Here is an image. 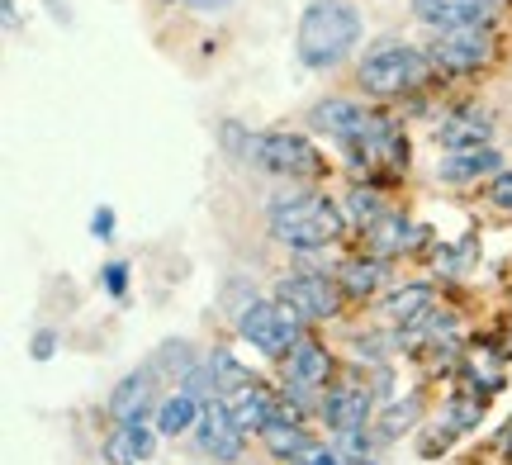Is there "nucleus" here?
<instances>
[{"label": "nucleus", "instance_id": "nucleus-1", "mask_svg": "<svg viewBox=\"0 0 512 465\" xmlns=\"http://www.w3.org/2000/svg\"><path fill=\"white\" fill-rule=\"evenodd\" d=\"M361 29H366V19H361V10L351 0H313L299 15L294 53H299V62L309 72H332V67H342L356 53Z\"/></svg>", "mask_w": 512, "mask_h": 465}, {"label": "nucleus", "instance_id": "nucleus-2", "mask_svg": "<svg viewBox=\"0 0 512 465\" xmlns=\"http://www.w3.org/2000/svg\"><path fill=\"white\" fill-rule=\"evenodd\" d=\"M266 228L290 252H318V247H332V242L342 238L347 209L337 205L332 195H323V190H294V195L271 200Z\"/></svg>", "mask_w": 512, "mask_h": 465}, {"label": "nucleus", "instance_id": "nucleus-3", "mask_svg": "<svg viewBox=\"0 0 512 465\" xmlns=\"http://www.w3.org/2000/svg\"><path fill=\"white\" fill-rule=\"evenodd\" d=\"M427 67H432V57L413 48L408 38H375L361 57V67H356V86L375 100H403V95L422 91V81H427Z\"/></svg>", "mask_w": 512, "mask_h": 465}, {"label": "nucleus", "instance_id": "nucleus-4", "mask_svg": "<svg viewBox=\"0 0 512 465\" xmlns=\"http://www.w3.org/2000/svg\"><path fill=\"white\" fill-rule=\"evenodd\" d=\"M252 167L275 181H323L332 171L323 148L304 133H261L252 148Z\"/></svg>", "mask_w": 512, "mask_h": 465}, {"label": "nucleus", "instance_id": "nucleus-5", "mask_svg": "<svg viewBox=\"0 0 512 465\" xmlns=\"http://www.w3.org/2000/svg\"><path fill=\"white\" fill-rule=\"evenodd\" d=\"M238 333L242 342H252L261 356H271V361H285V356L299 347V337H304V318L294 314L285 299H256L238 314Z\"/></svg>", "mask_w": 512, "mask_h": 465}, {"label": "nucleus", "instance_id": "nucleus-6", "mask_svg": "<svg viewBox=\"0 0 512 465\" xmlns=\"http://www.w3.org/2000/svg\"><path fill=\"white\" fill-rule=\"evenodd\" d=\"M347 157L361 176H403V171H408V133H403L389 114H375L370 133L351 143Z\"/></svg>", "mask_w": 512, "mask_h": 465}, {"label": "nucleus", "instance_id": "nucleus-7", "mask_svg": "<svg viewBox=\"0 0 512 465\" xmlns=\"http://www.w3.org/2000/svg\"><path fill=\"white\" fill-rule=\"evenodd\" d=\"M275 299H285L304 323H318V318H337L342 309V285L337 276H313V271H290V276L275 280Z\"/></svg>", "mask_w": 512, "mask_h": 465}, {"label": "nucleus", "instance_id": "nucleus-8", "mask_svg": "<svg viewBox=\"0 0 512 465\" xmlns=\"http://www.w3.org/2000/svg\"><path fill=\"white\" fill-rule=\"evenodd\" d=\"M427 57H432V67H437V72L465 76V72L489 67V57H494V38H489L484 24H475V29H451V34H437L432 43H427Z\"/></svg>", "mask_w": 512, "mask_h": 465}, {"label": "nucleus", "instance_id": "nucleus-9", "mask_svg": "<svg viewBox=\"0 0 512 465\" xmlns=\"http://www.w3.org/2000/svg\"><path fill=\"white\" fill-rule=\"evenodd\" d=\"M280 366H285V385H290V394L299 399V409L309 404L313 394H328V385H332V352L323 347V342L299 337V347H294Z\"/></svg>", "mask_w": 512, "mask_h": 465}, {"label": "nucleus", "instance_id": "nucleus-10", "mask_svg": "<svg viewBox=\"0 0 512 465\" xmlns=\"http://www.w3.org/2000/svg\"><path fill=\"white\" fill-rule=\"evenodd\" d=\"M375 114H380V110H366L361 100H342V95H328V100H318V105L309 110V129H313V133H328L332 143L351 148L356 138H366V133H370Z\"/></svg>", "mask_w": 512, "mask_h": 465}, {"label": "nucleus", "instance_id": "nucleus-11", "mask_svg": "<svg viewBox=\"0 0 512 465\" xmlns=\"http://www.w3.org/2000/svg\"><path fill=\"white\" fill-rule=\"evenodd\" d=\"M408 10L418 24L437 29V34H451V29H475L494 19V0H408Z\"/></svg>", "mask_w": 512, "mask_h": 465}, {"label": "nucleus", "instance_id": "nucleus-12", "mask_svg": "<svg viewBox=\"0 0 512 465\" xmlns=\"http://www.w3.org/2000/svg\"><path fill=\"white\" fill-rule=\"evenodd\" d=\"M195 437H200V451H204V456H214L219 465H238L242 451H247V432L233 423L228 404H204Z\"/></svg>", "mask_w": 512, "mask_h": 465}, {"label": "nucleus", "instance_id": "nucleus-13", "mask_svg": "<svg viewBox=\"0 0 512 465\" xmlns=\"http://www.w3.org/2000/svg\"><path fill=\"white\" fill-rule=\"evenodd\" d=\"M432 138L446 152H484L489 138H494V119H489V110H479V105H460V110L441 114Z\"/></svg>", "mask_w": 512, "mask_h": 465}, {"label": "nucleus", "instance_id": "nucleus-14", "mask_svg": "<svg viewBox=\"0 0 512 465\" xmlns=\"http://www.w3.org/2000/svg\"><path fill=\"white\" fill-rule=\"evenodd\" d=\"M157 380H162V375L152 371V366L128 371L124 380L110 390V418L114 423H147L152 404H162V399H157Z\"/></svg>", "mask_w": 512, "mask_h": 465}, {"label": "nucleus", "instance_id": "nucleus-15", "mask_svg": "<svg viewBox=\"0 0 512 465\" xmlns=\"http://www.w3.org/2000/svg\"><path fill=\"white\" fill-rule=\"evenodd\" d=\"M261 447L271 451L280 465H294V461H309V456H318L313 432L299 423V404H285V413H280L271 428L261 432Z\"/></svg>", "mask_w": 512, "mask_h": 465}, {"label": "nucleus", "instance_id": "nucleus-16", "mask_svg": "<svg viewBox=\"0 0 512 465\" xmlns=\"http://www.w3.org/2000/svg\"><path fill=\"white\" fill-rule=\"evenodd\" d=\"M223 404H228V413H233V423H238L242 432H247V437H261V432L271 428L275 418H280V413H285V399H275L271 390H266V385H242L238 394H228V399H223Z\"/></svg>", "mask_w": 512, "mask_h": 465}, {"label": "nucleus", "instance_id": "nucleus-17", "mask_svg": "<svg viewBox=\"0 0 512 465\" xmlns=\"http://www.w3.org/2000/svg\"><path fill=\"white\" fill-rule=\"evenodd\" d=\"M422 238H427V228H422L418 219H408V214H399V209H389L380 224L366 228V252L370 257H380V261H389V257H399V252H413Z\"/></svg>", "mask_w": 512, "mask_h": 465}, {"label": "nucleus", "instance_id": "nucleus-18", "mask_svg": "<svg viewBox=\"0 0 512 465\" xmlns=\"http://www.w3.org/2000/svg\"><path fill=\"white\" fill-rule=\"evenodd\" d=\"M318 413H323V418H328V428H337V432L366 428L370 390H361V385H328V394H323Z\"/></svg>", "mask_w": 512, "mask_h": 465}, {"label": "nucleus", "instance_id": "nucleus-19", "mask_svg": "<svg viewBox=\"0 0 512 465\" xmlns=\"http://www.w3.org/2000/svg\"><path fill=\"white\" fill-rule=\"evenodd\" d=\"M384 280H389V266H384L380 257H370V252L347 257L342 266H337V285H342V295L347 299H375Z\"/></svg>", "mask_w": 512, "mask_h": 465}, {"label": "nucleus", "instance_id": "nucleus-20", "mask_svg": "<svg viewBox=\"0 0 512 465\" xmlns=\"http://www.w3.org/2000/svg\"><path fill=\"white\" fill-rule=\"evenodd\" d=\"M427 309H437V295H432L427 280H408V285H394V290L384 295V318L399 323V328H413Z\"/></svg>", "mask_w": 512, "mask_h": 465}, {"label": "nucleus", "instance_id": "nucleus-21", "mask_svg": "<svg viewBox=\"0 0 512 465\" xmlns=\"http://www.w3.org/2000/svg\"><path fill=\"white\" fill-rule=\"evenodd\" d=\"M489 171H503V162H498L494 148L484 152H446L437 167V181L441 186H470V181H479V176H489Z\"/></svg>", "mask_w": 512, "mask_h": 465}, {"label": "nucleus", "instance_id": "nucleus-22", "mask_svg": "<svg viewBox=\"0 0 512 465\" xmlns=\"http://www.w3.org/2000/svg\"><path fill=\"white\" fill-rule=\"evenodd\" d=\"M157 437L162 432L152 428V423H119L110 437V461L114 465H138L147 461L152 451H157Z\"/></svg>", "mask_w": 512, "mask_h": 465}, {"label": "nucleus", "instance_id": "nucleus-23", "mask_svg": "<svg viewBox=\"0 0 512 465\" xmlns=\"http://www.w3.org/2000/svg\"><path fill=\"white\" fill-rule=\"evenodd\" d=\"M200 413H204V404L195 394L171 390L162 404H157V432H162V437H181V432L200 428Z\"/></svg>", "mask_w": 512, "mask_h": 465}, {"label": "nucleus", "instance_id": "nucleus-24", "mask_svg": "<svg viewBox=\"0 0 512 465\" xmlns=\"http://www.w3.org/2000/svg\"><path fill=\"white\" fill-rule=\"evenodd\" d=\"M342 209H347V224H356L361 233L366 228H375L389 214V205H384V195L375 186H366V181H356V186L347 190V200H342Z\"/></svg>", "mask_w": 512, "mask_h": 465}, {"label": "nucleus", "instance_id": "nucleus-25", "mask_svg": "<svg viewBox=\"0 0 512 465\" xmlns=\"http://www.w3.org/2000/svg\"><path fill=\"white\" fill-rule=\"evenodd\" d=\"M422 418V399L418 394H408V399H389L380 413V423H375V432H380V442H394L399 432H408L413 423Z\"/></svg>", "mask_w": 512, "mask_h": 465}, {"label": "nucleus", "instance_id": "nucleus-26", "mask_svg": "<svg viewBox=\"0 0 512 465\" xmlns=\"http://www.w3.org/2000/svg\"><path fill=\"white\" fill-rule=\"evenodd\" d=\"M147 366H152L157 375H176V380H185V375L195 371L200 361H195V347L181 337V342H162V347L152 352V361H147Z\"/></svg>", "mask_w": 512, "mask_h": 465}, {"label": "nucleus", "instance_id": "nucleus-27", "mask_svg": "<svg viewBox=\"0 0 512 465\" xmlns=\"http://www.w3.org/2000/svg\"><path fill=\"white\" fill-rule=\"evenodd\" d=\"M204 366H209V375H214L219 394H238L242 385H252V371H247L233 352H209L204 356Z\"/></svg>", "mask_w": 512, "mask_h": 465}, {"label": "nucleus", "instance_id": "nucleus-28", "mask_svg": "<svg viewBox=\"0 0 512 465\" xmlns=\"http://www.w3.org/2000/svg\"><path fill=\"white\" fill-rule=\"evenodd\" d=\"M479 418H484V394H456L451 399V432L475 428Z\"/></svg>", "mask_w": 512, "mask_h": 465}, {"label": "nucleus", "instance_id": "nucleus-29", "mask_svg": "<svg viewBox=\"0 0 512 465\" xmlns=\"http://www.w3.org/2000/svg\"><path fill=\"white\" fill-rule=\"evenodd\" d=\"M100 280H105V290H110L114 299H124V290H128V266H124V261H110V266L100 271Z\"/></svg>", "mask_w": 512, "mask_h": 465}, {"label": "nucleus", "instance_id": "nucleus-30", "mask_svg": "<svg viewBox=\"0 0 512 465\" xmlns=\"http://www.w3.org/2000/svg\"><path fill=\"white\" fill-rule=\"evenodd\" d=\"M489 200H494V209H508V214H512V171H498V176H494Z\"/></svg>", "mask_w": 512, "mask_h": 465}, {"label": "nucleus", "instance_id": "nucleus-31", "mask_svg": "<svg viewBox=\"0 0 512 465\" xmlns=\"http://www.w3.org/2000/svg\"><path fill=\"white\" fill-rule=\"evenodd\" d=\"M91 233H95L100 242H110V238H114V209H110V205H100V209L91 214Z\"/></svg>", "mask_w": 512, "mask_h": 465}, {"label": "nucleus", "instance_id": "nucleus-32", "mask_svg": "<svg viewBox=\"0 0 512 465\" xmlns=\"http://www.w3.org/2000/svg\"><path fill=\"white\" fill-rule=\"evenodd\" d=\"M57 352V337L43 328V333H34V361H48V356Z\"/></svg>", "mask_w": 512, "mask_h": 465}, {"label": "nucleus", "instance_id": "nucleus-33", "mask_svg": "<svg viewBox=\"0 0 512 465\" xmlns=\"http://www.w3.org/2000/svg\"><path fill=\"white\" fill-rule=\"evenodd\" d=\"M309 465H347V456L337 447H318V456H309Z\"/></svg>", "mask_w": 512, "mask_h": 465}, {"label": "nucleus", "instance_id": "nucleus-34", "mask_svg": "<svg viewBox=\"0 0 512 465\" xmlns=\"http://www.w3.org/2000/svg\"><path fill=\"white\" fill-rule=\"evenodd\" d=\"M190 5H195V10H204V15H214V10H228L233 0H190Z\"/></svg>", "mask_w": 512, "mask_h": 465}, {"label": "nucleus", "instance_id": "nucleus-35", "mask_svg": "<svg viewBox=\"0 0 512 465\" xmlns=\"http://www.w3.org/2000/svg\"><path fill=\"white\" fill-rule=\"evenodd\" d=\"M0 15H5V29H15V24H19V10H15V0H0Z\"/></svg>", "mask_w": 512, "mask_h": 465}, {"label": "nucleus", "instance_id": "nucleus-36", "mask_svg": "<svg viewBox=\"0 0 512 465\" xmlns=\"http://www.w3.org/2000/svg\"><path fill=\"white\" fill-rule=\"evenodd\" d=\"M498 447H503V456H512V423L503 428V442H498Z\"/></svg>", "mask_w": 512, "mask_h": 465}, {"label": "nucleus", "instance_id": "nucleus-37", "mask_svg": "<svg viewBox=\"0 0 512 465\" xmlns=\"http://www.w3.org/2000/svg\"><path fill=\"white\" fill-rule=\"evenodd\" d=\"M351 465H375V461H351Z\"/></svg>", "mask_w": 512, "mask_h": 465}, {"label": "nucleus", "instance_id": "nucleus-38", "mask_svg": "<svg viewBox=\"0 0 512 465\" xmlns=\"http://www.w3.org/2000/svg\"><path fill=\"white\" fill-rule=\"evenodd\" d=\"M166 5H171V0H166Z\"/></svg>", "mask_w": 512, "mask_h": 465}]
</instances>
